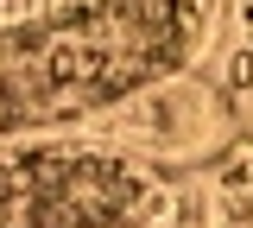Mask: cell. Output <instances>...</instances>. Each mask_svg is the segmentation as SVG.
I'll return each instance as SVG.
<instances>
[{"instance_id": "obj_3", "label": "cell", "mask_w": 253, "mask_h": 228, "mask_svg": "<svg viewBox=\"0 0 253 228\" xmlns=\"http://www.w3.org/2000/svg\"><path fill=\"white\" fill-rule=\"evenodd\" d=\"M247 26H253V0H247Z\"/></svg>"}, {"instance_id": "obj_1", "label": "cell", "mask_w": 253, "mask_h": 228, "mask_svg": "<svg viewBox=\"0 0 253 228\" xmlns=\"http://www.w3.org/2000/svg\"><path fill=\"white\" fill-rule=\"evenodd\" d=\"M203 38L196 0H76L0 26V139L165 83Z\"/></svg>"}, {"instance_id": "obj_2", "label": "cell", "mask_w": 253, "mask_h": 228, "mask_svg": "<svg viewBox=\"0 0 253 228\" xmlns=\"http://www.w3.org/2000/svg\"><path fill=\"white\" fill-rule=\"evenodd\" d=\"M152 196V178L101 152L0 159V228H133Z\"/></svg>"}]
</instances>
